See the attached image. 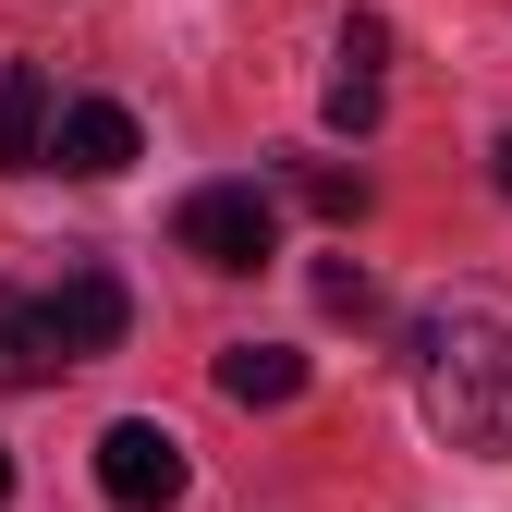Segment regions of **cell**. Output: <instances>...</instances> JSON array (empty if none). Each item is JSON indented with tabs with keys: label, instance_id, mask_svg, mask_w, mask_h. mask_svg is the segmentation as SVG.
<instances>
[{
	"label": "cell",
	"instance_id": "cell-3",
	"mask_svg": "<svg viewBox=\"0 0 512 512\" xmlns=\"http://www.w3.org/2000/svg\"><path fill=\"white\" fill-rule=\"evenodd\" d=\"M183 488H196V464H183V439H171L159 415L98 427V500H110V512H171Z\"/></svg>",
	"mask_w": 512,
	"mask_h": 512
},
{
	"label": "cell",
	"instance_id": "cell-11",
	"mask_svg": "<svg viewBox=\"0 0 512 512\" xmlns=\"http://www.w3.org/2000/svg\"><path fill=\"white\" fill-rule=\"evenodd\" d=\"M317 305H330V317H366L378 293H366V269H354V256H330V269H317Z\"/></svg>",
	"mask_w": 512,
	"mask_h": 512
},
{
	"label": "cell",
	"instance_id": "cell-5",
	"mask_svg": "<svg viewBox=\"0 0 512 512\" xmlns=\"http://www.w3.org/2000/svg\"><path fill=\"white\" fill-rule=\"evenodd\" d=\"M135 110L122 98H61V135H49V159L74 171V183H110V171H135Z\"/></svg>",
	"mask_w": 512,
	"mask_h": 512
},
{
	"label": "cell",
	"instance_id": "cell-4",
	"mask_svg": "<svg viewBox=\"0 0 512 512\" xmlns=\"http://www.w3.org/2000/svg\"><path fill=\"white\" fill-rule=\"evenodd\" d=\"M49 330H61V366H86V354H110L122 330H135V293H122L110 269H61V293H49Z\"/></svg>",
	"mask_w": 512,
	"mask_h": 512
},
{
	"label": "cell",
	"instance_id": "cell-2",
	"mask_svg": "<svg viewBox=\"0 0 512 512\" xmlns=\"http://www.w3.org/2000/svg\"><path fill=\"white\" fill-rule=\"evenodd\" d=\"M171 232H183V256H196V269L244 281V269H269V256H281V196H269V183H196Z\"/></svg>",
	"mask_w": 512,
	"mask_h": 512
},
{
	"label": "cell",
	"instance_id": "cell-6",
	"mask_svg": "<svg viewBox=\"0 0 512 512\" xmlns=\"http://www.w3.org/2000/svg\"><path fill=\"white\" fill-rule=\"evenodd\" d=\"M61 135V110H49V74L37 61H0V171H37Z\"/></svg>",
	"mask_w": 512,
	"mask_h": 512
},
{
	"label": "cell",
	"instance_id": "cell-12",
	"mask_svg": "<svg viewBox=\"0 0 512 512\" xmlns=\"http://www.w3.org/2000/svg\"><path fill=\"white\" fill-rule=\"evenodd\" d=\"M378 61H391V25L354 13V25H342V74H378Z\"/></svg>",
	"mask_w": 512,
	"mask_h": 512
},
{
	"label": "cell",
	"instance_id": "cell-14",
	"mask_svg": "<svg viewBox=\"0 0 512 512\" xmlns=\"http://www.w3.org/2000/svg\"><path fill=\"white\" fill-rule=\"evenodd\" d=\"M0 500H13V452H0Z\"/></svg>",
	"mask_w": 512,
	"mask_h": 512
},
{
	"label": "cell",
	"instance_id": "cell-9",
	"mask_svg": "<svg viewBox=\"0 0 512 512\" xmlns=\"http://www.w3.org/2000/svg\"><path fill=\"white\" fill-rule=\"evenodd\" d=\"M293 196H305L317 220H366V183H354V171H330V159H305V171H293Z\"/></svg>",
	"mask_w": 512,
	"mask_h": 512
},
{
	"label": "cell",
	"instance_id": "cell-8",
	"mask_svg": "<svg viewBox=\"0 0 512 512\" xmlns=\"http://www.w3.org/2000/svg\"><path fill=\"white\" fill-rule=\"evenodd\" d=\"M220 391H232L244 415H269V403L305 391V354H281V342H232V354H220Z\"/></svg>",
	"mask_w": 512,
	"mask_h": 512
},
{
	"label": "cell",
	"instance_id": "cell-1",
	"mask_svg": "<svg viewBox=\"0 0 512 512\" xmlns=\"http://www.w3.org/2000/svg\"><path fill=\"white\" fill-rule=\"evenodd\" d=\"M415 403L452 452L512 464V293H439L415 317Z\"/></svg>",
	"mask_w": 512,
	"mask_h": 512
},
{
	"label": "cell",
	"instance_id": "cell-13",
	"mask_svg": "<svg viewBox=\"0 0 512 512\" xmlns=\"http://www.w3.org/2000/svg\"><path fill=\"white\" fill-rule=\"evenodd\" d=\"M488 171H500V196H512V135H500V147H488Z\"/></svg>",
	"mask_w": 512,
	"mask_h": 512
},
{
	"label": "cell",
	"instance_id": "cell-7",
	"mask_svg": "<svg viewBox=\"0 0 512 512\" xmlns=\"http://www.w3.org/2000/svg\"><path fill=\"white\" fill-rule=\"evenodd\" d=\"M61 366V330H49V293H13L0 281V391H37Z\"/></svg>",
	"mask_w": 512,
	"mask_h": 512
},
{
	"label": "cell",
	"instance_id": "cell-10",
	"mask_svg": "<svg viewBox=\"0 0 512 512\" xmlns=\"http://www.w3.org/2000/svg\"><path fill=\"white\" fill-rule=\"evenodd\" d=\"M378 122V74H330V135H366Z\"/></svg>",
	"mask_w": 512,
	"mask_h": 512
}]
</instances>
